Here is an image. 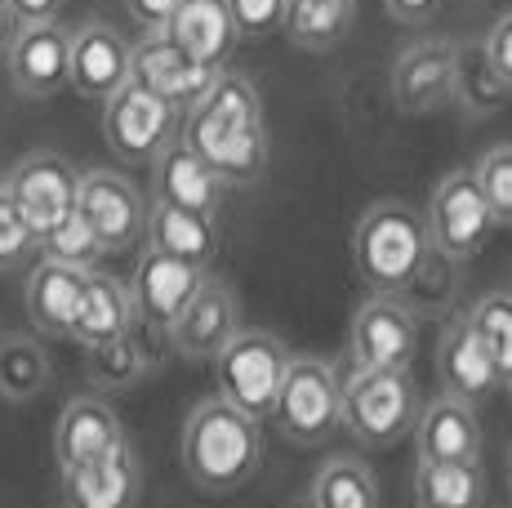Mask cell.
<instances>
[{
  "label": "cell",
  "instance_id": "cell-6",
  "mask_svg": "<svg viewBox=\"0 0 512 508\" xmlns=\"http://www.w3.org/2000/svg\"><path fill=\"white\" fill-rule=\"evenodd\" d=\"M290 348L268 330H236L219 357H214V375H219V397L232 410L250 419H268L277 388L290 366Z\"/></svg>",
  "mask_w": 512,
  "mask_h": 508
},
{
  "label": "cell",
  "instance_id": "cell-11",
  "mask_svg": "<svg viewBox=\"0 0 512 508\" xmlns=\"http://www.w3.org/2000/svg\"><path fill=\"white\" fill-rule=\"evenodd\" d=\"M76 210L94 228L103 254H121L143 237L147 205L125 174L116 170H90L81 174V192H76Z\"/></svg>",
  "mask_w": 512,
  "mask_h": 508
},
{
  "label": "cell",
  "instance_id": "cell-25",
  "mask_svg": "<svg viewBox=\"0 0 512 508\" xmlns=\"http://www.w3.org/2000/svg\"><path fill=\"white\" fill-rule=\"evenodd\" d=\"M130 326H134L130 286L116 281V277H107V272H90L67 339H76L81 348H98V344H112V339L130 335Z\"/></svg>",
  "mask_w": 512,
  "mask_h": 508
},
{
  "label": "cell",
  "instance_id": "cell-36",
  "mask_svg": "<svg viewBox=\"0 0 512 508\" xmlns=\"http://www.w3.org/2000/svg\"><path fill=\"white\" fill-rule=\"evenodd\" d=\"M36 250H41V241H36V232L27 228L23 210H18L14 197H9V188L0 183V272L23 268Z\"/></svg>",
  "mask_w": 512,
  "mask_h": 508
},
{
  "label": "cell",
  "instance_id": "cell-39",
  "mask_svg": "<svg viewBox=\"0 0 512 508\" xmlns=\"http://www.w3.org/2000/svg\"><path fill=\"white\" fill-rule=\"evenodd\" d=\"M134 14V23L143 27V32H165V23H170V14L179 9V0H125Z\"/></svg>",
  "mask_w": 512,
  "mask_h": 508
},
{
  "label": "cell",
  "instance_id": "cell-44",
  "mask_svg": "<svg viewBox=\"0 0 512 508\" xmlns=\"http://www.w3.org/2000/svg\"><path fill=\"white\" fill-rule=\"evenodd\" d=\"M508 295H512V290H508Z\"/></svg>",
  "mask_w": 512,
  "mask_h": 508
},
{
  "label": "cell",
  "instance_id": "cell-14",
  "mask_svg": "<svg viewBox=\"0 0 512 508\" xmlns=\"http://www.w3.org/2000/svg\"><path fill=\"white\" fill-rule=\"evenodd\" d=\"M241 330V304L223 281L205 277V286L192 295V304L170 326V348L187 361H214L228 348V339Z\"/></svg>",
  "mask_w": 512,
  "mask_h": 508
},
{
  "label": "cell",
  "instance_id": "cell-42",
  "mask_svg": "<svg viewBox=\"0 0 512 508\" xmlns=\"http://www.w3.org/2000/svg\"><path fill=\"white\" fill-rule=\"evenodd\" d=\"M14 32H18V23H14V14H9V5L0 0V54L9 50V41H14Z\"/></svg>",
  "mask_w": 512,
  "mask_h": 508
},
{
  "label": "cell",
  "instance_id": "cell-7",
  "mask_svg": "<svg viewBox=\"0 0 512 508\" xmlns=\"http://www.w3.org/2000/svg\"><path fill=\"white\" fill-rule=\"evenodd\" d=\"M423 223H428L432 250L446 254L450 263H468L472 254H481V246L495 232V214H490L486 197H481L472 170H455L437 183Z\"/></svg>",
  "mask_w": 512,
  "mask_h": 508
},
{
  "label": "cell",
  "instance_id": "cell-9",
  "mask_svg": "<svg viewBox=\"0 0 512 508\" xmlns=\"http://www.w3.org/2000/svg\"><path fill=\"white\" fill-rule=\"evenodd\" d=\"M103 134L107 148L130 165H147L165 152V143H174V107L156 94H147L143 85L125 81L112 99H103Z\"/></svg>",
  "mask_w": 512,
  "mask_h": 508
},
{
  "label": "cell",
  "instance_id": "cell-24",
  "mask_svg": "<svg viewBox=\"0 0 512 508\" xmlns=\"http://www.w3.org/2000/svg\"><path fill=\"white\" fill-rule=\"evenodd\" d=\"M223 197H228V183L201 156L187 152L183 143H165V152L156 156V201L196 214H219Z\"/></svg>",
  "mask_w": 512,
  "mask_h": 508
},
{
  "label": "cell",
  "instance_id": "cell-32",
  "mask_svg": "<svg viewBox=\"0 0 512 508\" xmlns=\"http://www.w3.org/2000/svg\"><path fill=\"white\" fill-rule=\"evenodd\" d=\"M147 370L152 366H147L143 344L134 339V330L121 339H112V344L90 348V379L103 388V393H125V388L139 384Z\"/></svg>",
  "mask_w": 512,
  "mask_h": 508
},
{
  "label": "cell",
  "instance_id": "cell-18",
  "mask_svg": "<svg viewBox=\"0 0 512 508\" xmlns=\"http://www.w3.org/2000/svg\"><path fill=\"white\" fill-rule=\"evenodd\" d=\"M139 459H134L130 442L116 451L90 459V464L63 468V504L67 508H134L139 504Z\"/></svg>",
  "mask_w": 512,
  "mask_h": 508
},
{
  "label": "cell",
  "instance_id": "cell-5",
  "mask_svg": "<svg viewBox=\"0 0 512 508\" xmlns=\"http://www.w3.org/2000/svg\"><path fill=\"white\" fill-rule=\"evenodd\" d=\"M419 393L410 384V370H348L343 379V428L361 446H397L415 433Z\"/></svg>",
  "mask_w": 512,
  "mask_h": 508
},
{
  "label": "cell",
  "instance_id": "cell-3",
  "mask_svg": "<svg viewBox=\"0 0 512 508\" xmlns=\"http://www.w3.org/2000/svg\"><path fill=\"white\" fill-rule=\"evenodd\" d=\"M432 254L428 223L415 205L406 201H379L361 214L352 232V259H357L361 281L374 295H401Z\"/></svg>",
  "mask_w": 512,
  "mask_h": 508
},
{
  "label": "cell",
  "instance_id": "cell-30",
  "mask_svg": "<svg viewBox=\"0 0 512 508\" xmlns=\"http://www.w3.org/2000/svg\"><path fill=\"white\" fill-rule=\"evenodd\" d=\"M312 508H379V482L361 459H326L312 477Z\"/></svg>",
  "mask_w": 512,
  "mask_h": 508
},
{
  "label": "cell",
  "instance_id": "cell-28",
  "mask_svg": "<svg viewBox=\"0 0 512 508\" xmlns=\"http://www.w3.org/2000/svg\"><path fill=\"white\" fill-rule=\"evenodd\" d=\"M357 23V0H285L281 32L290 36L299 50L326 54Z\"/></svg>",
  "mask_w": 512,
  "mask_h": 508
},
{
  "label": "cell",
  "instance_id": "cell-13",
  "mask_svg": "<svg viewBox=\"0 0 512 508\" xmlns=\"http://www.w3.org/2000/svg\"><path fill=\"white\" fill-rule=\"evenodd\" d=\"M214 76L219 72L196 67L165 32H147L139 45H130V81L143 85V90L156 94V99H165L174 112H179V107L187 112V107L210 90Z\"/></svg>",
  "mask_w": 512,
  "mask_h": 508
},
{
  "label": "cell",
  "instance_id": "cell-16",
  "mask_svg": "<svg viewBox=\"0 0 512 508\" xmlns=\"http://www.w3.org/2000/svg\"><path fill=\"white\" fill-rule=\"evenodd\" d=\"M130 81V41L107 23H85L72 32L67 50V85L81 99H112Z\"/></svg>",
  "mask_w": 512,
  "mask_h": 508
},
{
  "label": "cell",
  "instance_id": "cell-15",
  "mask_svg": "<svg viewBox=\"0 0 512 508\" xmlns=\"http://www.w3.org/2000/svg\"><path fill=\"white\" fill-rule=\"evenodd\" d=\"M67 50H72V36L58 23L18 27L5 50L14 90L23 99H54L58 90H67Z\"/></svg>",
  "mask_w": 512,
  "mask_h": 508
},
{
  "label": "cell",
  "instance_id": "cell-35",
  "mask_svg": "<svg viewBox=\"0 0 512 508\" xmlns=\"http://www.w3.org/2000/svg\"><path fill=\"white\" fill-rule=\"evenodd\" d=\"M472 179H477L495 223H508L512 228V143H495V148L472 165Z\"/></svg>",
  "mask_w": 512,
  "mask_h": 508
},
{
  "label": "cell",
  "instance_id": "cell-4",
  "mask_svg": "<svg viewBox=\"0 0 512 508\" xmlns=\"http://www.w3.org/2000/svg\"><path fill=\"white\" fill-rule=\"evenodd\" d=\"M272 424L294 446H326L343 428V379L326 357H290L272 402Z\"/></svg>",
  "mask_w": 512,
  "mask_h": 508
},
{
  "label": "cell",
  "instance_id": "cell-19",
  "mask_svg": "<svg viewBox=\"0 0 512 508\" xmlns=\"http://www.w3.org/2000/svg\"><path fill=\"white\" fill-rule=\"evenodd\" d=\"M415 446L419 459H437V464H472L486 451V433L472 402L441 393L432 406L419 410L415 419Z\"/></svg>",
  "mask_w": 512,
  "mask_h": 508
},
{
  "label": "cell",
  "instance_id": "cell-22",
  "mask_svg": "<svg viewBox=\"0 0 512 508\" xmlns=\"http://www.w3.org/2000/svg\"><path fill=\"white\" fill-rule=\"evenodd\" d=\"M90 272L94 268H72V263H54V259H41L32 272H27L23 304H27V317H32V326L41 330V335L67 339Z\"/></svg>",
  "mask_w": 512,
  "mask_h": 508
},
{
  "label": "cell",
  "instance_id": "cell-20",
  "mask_svg": "<svg viewBox=\"0 0 512 508\" xmlns=\"http://www.w3.org/2000/svg\"><path fill=\"white\" fill-rule=\"evenodd\" d=\"M165 36H170L196 67L223 72L232 58V45H236L228 0H179V9H174L170 23H165Z\"/></svg>",
  "mask_w": 512,
  "mask_h": 508
},
{
  "label": "cell",
  "instance_id": "cell-40",
  "mask_svg": "<svg viewBox=\"0 0 512 508\" xmlns=\"http://www.w3.org/2000/svg\"><path fill=\"white\" fill-rule=\"evenodd\" d=\"M441 5H446V0H383V9H388L397 23H410V27L432 23V18L441 14Z\"/></svg>",
  "mask_w": 512,
  "mask_h": 508
},
{
  "label": "cell",
  "instance_id": "cell-23",
  "mask_svg": "<svg viewBox=\"0 0 512 508\" xmlns=\"http://www.w3.org/2000/svg\"><path fill=\"white\" fill-rule=\"evenodd\" d=\"M143 237H147V250H161V254H170V259L210 268L214 254H219V219H214V214H196V210L152 201Z\"/></svg>",
  "mask_w": 512,
  "mask_h": 508
},
{
  "label": "cell",
  "instance_id": "cell-41",
  "mask_svg": "<svg viewBox=\"0 0 512 508\" xmlns=\"http://www.w3.org/2000/svg\"><path fill=\"white\" fill-rule=\"evenodd\" d=\"M5 5L18 27H32V23H58L63 0H5Z\"/></svg>",
  "mask_w": 512,
  "mask_h": 508
},
{
  "label": "cell",
  "instance_id": "cell-29",
  "mask_svg": "<svg viewBox=\"0 0 512 508\" xmlns=\"http://www.w3.org/2000/svg\"><path fill=\"white\" fill-rule=\"evenodd\" d=\"M49 384V353L32 335H0V397L32 402Z\"/></svg>",
  "mask_w": 512,
  "mask_h": 508
},
{
  "label": "cell",
  "instance_id": "cell-17",
  "mask_svg": "<svg viewBox=\"0 0 512 508\" xmlns=\"http://www.w3.org/2000/svg\"><path fill=\"white\" fill-rule=\"evenodd\" d=\"M455 67L459 45L450 41H419L392 67V99L401 112H432L455 99Z\"/></svg>",
  "mask_w": 512,
  "mask_h": 508
},
{
  "label": "cell",
  "instance_id": "cell-34",
  "mask_svg": "<svg viewBox=\"0 0 512 508\" xmlns=\"http://www.w3.org/2000/svg\"><path fill=\"white\" fill-rule=\"evenodd\" d=\"M41 259L72 263V268H94V263L103 259V246H98L90 223L81 219V210H72L58 228H49L41 237Z\"/></svg>",
  "mask_w": 512,
  "mask_h": 508
},
{
  "label": "cell",
  "instance_id": "cell-10",
  "mask_svg": "<svg viewBox=\"0 0 512 508\" xmlns=\"http://www.w3.org/2000/svg\"><path fill=\"white\" fill-rule=\"evenodd\" d=\"M348 348L357 370H410L419 353V317L401 295H370L352 317Z\"/></svg>",
  "mask_w": 512,
  "mask_h": 508
},
{
  "label": "cell",
  "instance_id": "cell-26",
  "mask_svg": "<svg viewBox=\"0 0 512 508\" xmlns=\"http://www.w3.org/2000/svg\"><path fill=\"white\" fill-rule=\"evenodd\" d=\"M437 370H441L446 393L464 397V402H477V397H486V393L499 388L490 353L481 348V339H477V330L468 326V317L446 321V330H441V348H437Z\"/></svg>",
  "mask_w": 512,
  "mask_h": 508
},
{
  "label": "cell",
  "instance_id": "cell-31",
  "mask_svg": "<svg viewBox=\"0 0 512 508\" xmlns=\"http://www.w3.org/2000/svg\"><path fill=\"white\" fill-rule=\"evenodd\" d=\"M468 326L477 330L481 348L490 353V366H495L499 384L512 379V295H486L472 304V312H464Z\"/></svg>",
  "mask_w": 512,
  "mask_h": 508
},
{
  "label": "cell",
  "instance_id": "cell-2",
  "mask_svg": "<svg viewBox=\"0 0 512 508\" xmlns=\"http://www.w3.org/2000/svg\"><path fill=\"white\" fill-rule=\"evenodd\" d=\"M179 459L201 495H236L263 464V428L223 397H210L187 415Z\"/></svg>",
  "mask_w": 512,
  "mask_h": 508
},
{
  "label": "cell",
  "instance_id": "cell-27",
  "mask_svg": "<svg viewBox=\"0 0 512 508\" xmlns=\"http://www.w3.org/2000/svg\"><path fill=\"white\" fill-rule=\"evenodd\" d=\"M486 473L481 459L472 464H437L419 459L415 464V508H486Z\"/></svg>",
  "mask_w": 512,
  "mask_h": 508
},
{
  "label": "cell",
  "instance_id": "cell-43",
  "mask_svg": "<svg viewBox=\"0 0 512 508\" xmlns=\"http://www.w3.org/2000/svg\"><path fill=\"white\" fill-rule=\"evenodd\" d=\"M508 388H512V379H508Z\"/></svg>",
  "mask_w": 512,
  "mask_h": 508
},
{
  "label": "cell",
  "instance_id": "cell-8",
  "mask_svg": "<svg viewBox=\"0 0 512 508\" xmlns=\"http://www.w3.org/2000/svg\"><path fill=\"white\" fill-rule=\"evenodd\" d=\"M5 188H9V197L18 201V210H23L27 228L41 241L49 228H58V223L76 210L81 170L58 152H27L23 161L9 170Z\"/></svg>",
  "mask_w": 512,
  "mask_h": 508
},
{
  "label": "cell",
  "instance_id": "cell-45",
  "mask_svg": "<svg viewBox=\"0 0 512 508\" xmlns=\"http://www.w3.org/2000/svg\"><path fill=\"white\" fill-rule=\"evenodd\" d=\"M508 473H512V468H508Z\"/></svg>",
  "mask_w": 512,
  "mask_h": 508
},
{
  "label": "cell",
  "instance_id": "cell-37",
  "mask_svg": "<svg viewBox=\"0 0 512 508\" xmlns=\"http://www.w3.org/2000/svg\"><path fill=\"white\" fill-rule=\"evenodd\" d=\"M228 14H232L236 36H268V32H281L285 0H228Z\"/></svg>",
  "mask_w": 512,
  "mask_h": 508
},
{
  "label": "cell",
  "instance_id": "cell-38",
  "mask_svg": "<svg viewBox=\"0 0 512 508\" xmlns=\"http://www.w3.org/2000/svg\"><path fill=\"white\" fill-rule=\"evenodd\" d=\"M481 54H486V63L495 67V76L504 81V90L512 94V9L495 18V27H490L486 41H481Z\"/></svg>",
  "mask_w": 512,
  "mask_h": 508
},
{
  "label": "cell",
  "instance_id": "cell-1",
  "mask_svg": "<svg viewBox=\"0 0 512 508\" xmlns=\"http://www.w3.org/2000/svg\"><path fill=\"white\" fill-rule=\"evenodd\" d=\"M183 148L196 152L228 188L254 183L268 170V130H263V103L250 76L219 72L210 90L187 107Z\"/></svg>",
  "mask_w": 512,
  "mask_h": 508
},
{
  "label": "cell",
  "instance_id": "cell-33",
  "mask_svg": "<svg viewBox=\"0 0 512 508\" xmlns=\"http://www.w3.org/2000/svg\"><path fill=\"white\" fill-rule=\"evenodd\" d=\"M455 99L468 107V112H495L504 107L512 94L504 90V81L495 76V67L486 63V54L477 50H459V67H455Z\"/></svg>",
  "mask_w": 512,
  "mask_h": 508
},
{
  "label": "cell",
  "instance_id": "cell-12",
  "mask_svg": "<svg viewBox=\"0 0 512 508\" xmlns=\"http://www.w3.org/2000/svg\"><path fill=\"white\" fill-rule=\"evenodd\" d=\"M201 286H205V268L170 259V254H161V250H147L139 259V268H134V277H130L134 321L156 326V330H170Z\"/></svg>",
  "mask_w": 512,
  "mask_h": 508
},
{
  "label": "cell",
  "instance_id": "cell-21",
  "mask_svg": "<svg viewBox=\"0 0 512 508\" xmlns=\"http://www.w3.org/2000/svg\"><path fill=\"white\" fill-rule=\"evenodd\" d=\"M125 442V428L116 419V410L103 397H72L58 415L54 428V455H58V473L76 464H90V459L116 451Z\"/></svg>",
  "mask_w": 512,
  "mask_h": 508
}]
</instances>
